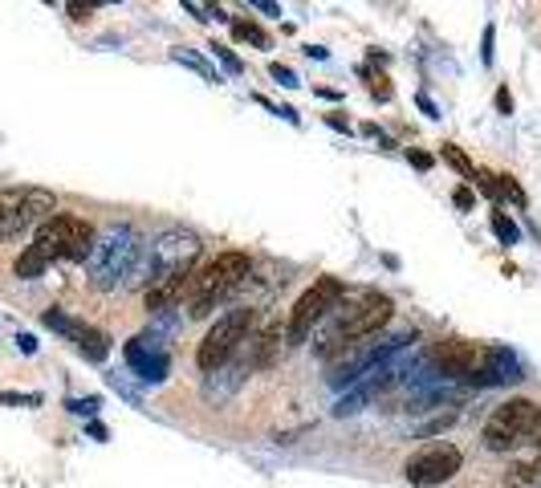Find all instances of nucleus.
<instances>
[{
	"label": "nucleus",
	"instance_id": "nucleus-1",
	"mask_svg": "<svg viewBox=\"0 0 541 488\" xmlns=\"http://www.w3.org/2000/svg\"><path fill=\"white\" fill-rule=\"evenodd\" d=\"M143 232L135 224H110L94 236V249L86 257V277L98 293H110L118 285H131L143 265Z\"/></svg>",
	"mask_w": 541,
	"mask_h": 488
},
{
	"label": "nucleus",
	"instance_id": "nucleus-2",
	"mask_svg": "<svg viewBox=\"0 0 541 488\" xmlns=\"http://www.w3.org/2000/svg\"><path fill=\"white\" fill-rule=\"evenodd\" d=\"M200 253H204V240L192 228H167L147 244L135 281H143V289H151V285H163L171 277H188L192 265L200 261Z\"/></svg>",
	"mask_w": 541,
	"mask_h": 488
},
{
	"label": "nucleus",
	"instance_id": "nucleus-3",
	"mask_svg": "<svg viewBox=\"0 0 541 488\" xmlns=\"http://www.w3.org/2000/svg\"><path fill=\"white\" fill-rule=\"evenodd\" d=\"M391 310H395V305H391L387 293H363L354 305H342V301H338L334 326H330V334L322 338L318 354H322V358H334L338 350H350V346H358L363 338L379 334V330L391 322Z\"/></svg>",
	"mask_w": 541,
	"mask_h": 488
},
{
	"label": "nucleus",
	"instance_id": "nucleus-4",
	"mask_svg": "<svg viewBox=\"0 0 541 488\" xmlns=\"http://www.w3.org/2000/svg\"><path fill=\"white\" fill-rule=\"evenodd\" d=\"M253 273V261L245 253H220L212 265L192 273V318H208L216 310V301H224L232 289H240Z\"/></svg>",
	"mask_w": 541,
	"mask_h": 488
},
{
	"label": "nucleus",
	"instance_id": "nucleus-5",
	"mask_svg": "<svg viewBox=\"0 0 541 488\" xmlns=\"http://www.w3.org/2000/svg\"><path fill=\"white\" fill-rule=\"evenodd\" d=\"M257 330V310H228L212 322V330L204 334L200 350H196V366L204 375H216L220 366H228L236 358V350L245 346Z\"/></svg>",
	"mask_w": 541,
	"mask_h": 488
},
{
	"label": "nucleus",
	"instance_id": "nucleus-6",
	"mask_svg": "<svg viewBox=\"0 0 541 488\" xmlns=\"http://www.w3.org/2000/svg\"><path fill=\"white\" fill-rule=\"evenodd\" d=\"M541 436V407L533 399H509L501 403L489 423H485V432H480V440H485L489 452H513L529 440Z\"/></svg>",
	"mask_w": 541,
	"mask_h": 488
},
{
	"label": "nucleus",
	"instance_id": "nucleus-7",
	"mask_svg": "<svg viewBox=\"0 0 541 488\" xmlns=\"http://www.w3.org/2000/svg\"><path fill=\"white\" fill-rule=\"evenodd\" d=\"M94 236H98V232H94L82 216L53 212V216L37 228L33 249H37L45 261H86L90 249H94Z\"/></svg>",
	"mask_w": 541,
	"mask_h": 488
},
{
	"label": "nucleus",
	"instance_id": "nucleus-8",
	"mask_svg": "<svg viewBox=\"0 0 541 488\" xmlns=\"http://www.w3.org/2000/svg\"><path fill=\"white\" fill-rule=\"evenodd\" d=\"M342 297H346V285L338 277H318L302 297L293 301L289 322H285V346H302L314 334V326L338 310Z\"/></svg>",
	"mask_w": 541,
	"mask_h": 488
},
{
	"label": "nucleus",
	"instance_id": "nucleus-9",
	"mask_svg": "<svg viewBox=\"0 0 541 488\" xmlns=\"http://www.w3.org/2000/svg\"><path fill=\"white\" fill-rule=\"evenodd\" d=\"M57 212L53 192L45 188H5L0 192V240H13L29 228H41Z\"/></svg>",
	"mask_w": 541,
	"mask_h": 488
},
{
	"label": "nucleus",
	"instance_id": "nucleus-10",
	"mask_svg": "<svg viewBox=\"0 0 541 488\" xmlns=\"http://www.w3.org/2000/svg\"><path fill=\"white\" fill-rule=\"evenodd\" d=\"M460 464H464V456L456 444H428L424 452H415L403 464V476L415 488H436V484H448L460 472Z\"/></svg>",
	"mask_w": 541,
	"mask_h": 488
},
{
	"label": "nucleus",
	"instance_id": "nucleus-11",
	"mask_svg": "<svg viewBox=\"0 0 541 488\" xmlns=\"http://www.w3.org/2000/svg\"><path fill=\"white\" fill-rule=\"evenodd\" d=\"M123 358H127V366H131V375L139 379V383H151V387H159L167 375H171V354L167 350H155V346H147L139 334L123 346Z\"/></svg>",
	"mask_w": 541,
	"mask_h": 488
},
{
	"label": "nucleus",
	"instance_id": "nucleus-12",
	"mask_svg": "<svg viewBox=\"0 0 541 488\" xmlns=\"http://www.w3.org/2000/svg\"><path fill=\"white\" fill-rule=\"evenodd\" d=\"M245 379H249V362L245 358H240V362H228V366H220V371L216 375H208L204 379V387H200V395L208 399V403H228L240 387H245Z\"/></svg>",
	"mask_w": 541,
	"mask_h": 488
},
{
	"label": "nucleus",
	"instance_id": "nucleus-13",
	"mask_svg": "<svg viewBox=\"0 0 541 488\" xmlns=\"http://www.w3.org/2000/svg\"><path fill=\"white\" fill-rule=\"evenodd\" d=\"M281 338H285V330H281L277 322L265 326V330H253V338L245 342V362H249V371H261V366L273 362V354L281 350Z\"/></svg>",
	"mask_w": 541,
	"mask_h": 488
},
{
	"label": "nucleus",
	"instance_id": "nucleus-14",
	"mask_svg": "<svg viewBox=\"0 0 541 488\" xmlns=\"http://www.w3.org/2000/svg\"><path fill=\"white\" fill-rule=\"evenodd\" d=\"M70 342H74V346H78V354H82V358H90V362H102V358L110 354V338H106L102 330L86 326V322H82V330H78Z\"/></svg>",
	"mask_w": 541,
	"mask_h": 488
},
{
	"label": "nucleus",
	"instance_id": "nucleus-15",
	"mask_svg": "<svg viewBox=\"0 0 541 488\" xmlns=\"http://www.w3.org/2000/svg\"><path fill=\"white\" fill-rule=\"evenodd\" d=\"M232 37L245 41V45H257V49H269V33L257 21H245V17H232Z\"/></svg>",
	"mask_w": 541,
	"mask_h": 488
},
{
	"label": "nucleus",
	"instance_id": "nucleus-16",
	"mask_svg": "<svg viewBox=\"0 0 541 488\" xmlns=\"http://www.w3.org/2000/svg\"><path fill=\"white\" fill-rule=\"evenodd\" d=\"M45 269H49V261H45V257L33 249V244H29V249H25L17 261H13V273H17L21 281H33V277H41Z\"/></svg>",
	"mask_w": 541,
	"mask_h": 488
},
{
	"label": "nucleus",
	"instance_id": "nucleus-17",
	"mask_svg": "<svg viewBox=\"0 0 541 488\" xmlns=\"http://www.w3.org/2000/svg\"><path fill=\"white\" fill-rule=\"evenodd\" d=\"M489 228H493V236L501 240V244H509V249H513V244H521V228L513 224V216H505L501 208L497 212H489Z\"/></svg>",
	"mask_w": 541,
	"mask_h": 488
},
{
	"label": "nucleus",
	"instance_id": "nucleus-18",
	"mask_svg": "<svg viewBox=\"0 0 541 488\" xmlns=\"http://www.w3.org/2000/svg\"><path fill=\"white\" fill-rule=\"evenodd\" d=\"M171 61H179V66L196 70V74H200V78H208V82H220V78H216V70L208 66V61H204L200 53H192V49H171Z\"/></svg>",
	"mask_w": 541,
	"mask_h": 488
},
{
	"label": "nucleus",
	"instance_id": "nucleus-19",
	"mask_svg": "<svg viewBox=\"0 0 541 488\" xmlns=\"http://www.w3.org/2000/svg\"><path fill=\"white\" fill-rule=\"evenodd\" d=\"M440 155H444V163H452V167H456V171H460L468 183L476 179V163H472V159H468V155H464L456 143H444V147H440Z\"/></svg>",
	"mask_w": 541,
	"mask_h": 488
},
{
	"label": "nucleus",
	"instance_id": "nucleus-20",
	"mask_svg": "<svg viewBox=\"0 0 541 488\" xmlns=\"http://www.w3.org/2000/svg\"><path fill=\"white\" fill-rule=\"evenodd\" d=\"M49 330H57V334H66V338H74L78 330H82V322L78 318H70V314H62V310H45V318H41Z\"/></svg>",
	"mask_w": 541,
	"mask_h": 488
},
{
	"label": "nucleus",
	"instance_id": "nucleus-21",
	"mask_svg": "<svg viewBox=\"0 0 541 488\" xmlns=\"http://www.w3.org/2000/svg\"><path fill=\"white\" fill-rule=\"evenodd\" d=\"M472 183H476V188H480V192H485V196H489L493 204H501V200H505V196H501V183H497V175H493V171H485V167H476V179H472Z\"/></svg>",
	"mask_w": 541,
	"mask_h": 488
},
{
	"label": "nucleus",
	"instance_id": "nucleus-22",
	"mask_svg": "<svg viewBox=\"0 0 541 488\" xmlns=\"http://www.w3.org/2000/svg\"><path fill=\"white\" fill-rule=\"evenodd\" d=\"M110 387H114L118 395H123V399H127L131 407H143V395H139V387H131V383H127L123 375H110Z\"/></svg>",
	"mask_w": 541,
	"mask_h": 488
},
{
	"label": "nucleus",
	"instance_id": "nucleus-23",
	"mask_svg": "<svg viewBox=\"0 0 541 488\" xmlns=\"http://www.w3.org/2000/svg\"><path fill=\"white\" fill-rule=\"evenodd\" d=\"M497 183H501V196H505V200H513V204H525V192H521V183H517L513 175H497Z\"/></svg>",
	"mask_w": 541,
	"mask_h": 488
},
{
	"label": "nucleus",
	"instance_id": "nucleus-24",
	"mask_svg": "<svg viewBox=\"0 0 541 488\" xmlns=\"http://www.w3.org/2000/svg\"><path fill=\"white\" fill-rule=\"evenodd\" d=\"M212 53L224 61V70H228V74H240V70H245V61H240V57H236L228 45H212Z\"/></svg>",
	"mask_w": 541,
	"mask_h": 488
},
{
	"label": "nucleus",
	"instance_id": "nucleus-25",
	"mask_svg": "<svg viewBox=\"0 0 541 488\" xmlns=\"http://www.w3.org/2000/svg\"><path fill=\"white\" fill-rule=\"evenodd\" d=\"M269 74H273V78H277L285 90H297V86H302V82H297V74H293L289 66H281V61H273V66H269Z\"/></svg>",
	"mask_w": 541,
	"mask_h": 488
},
{
	"label": "nucleus",
	"instance_id": "nucleus-26",
	"mask_svg": "<svg viewBox=\"0 0 541 488\" xmlns=\"http://www.w3.org/2000/svg\"><path fill=\"white\" fill-rule=\"evenodd\" d=\"M66 407H70L74 415H98V407H102V399H98V395H90V399H70Z\"/></svg>",
	"mask_w": 541,
	"mask_h": 488
},
{
	"label": "nucleus",
	"instance_id": "nucleus-27",
	"mask_svg": "<svg viewBox=\"0 0 541 488\" xmlns=\"http://www.w3.org/2000/svg\"><path fill=\"white\" fill-rule=\"evenodd\" d=\"M493 37H497V29L485 25V37H480V61H485V66H493Z\"/></svg>",
	"mask_w": 541,
	"mask_h": 488
},
{
	"label": "nucleus",
	"instance_id": "nucleus-28",
	"mask_svg": "<svg viewBox=\"0 0 541 488\" xmlns=\"http://www.w3.org/2000/svg\"><path fill=\"white\" fill-rule=\"evenodd\" d=\"M371 94H375L379 102H391V82H387L383 74H371Z\"/></svg>",
	"mask_w": 541,
	"mask_h": 488
},
{
	"label": "nucleus",
	"instance_id": "nucleus-29",
	"mask_svg": "<svg viewBox=\"0 0 541 488\" xmlns=\"http://www.w3.org/2000/svg\"><path fill=\"white\" fill-rule=\"evenodd\" d=\"M452 204H456L460 212H468V208L476 204V196H472V188H456V192H452Z\"/></svg>",
	"mask_w": 541,
	"mask_h": 488
},
{
	"label": "nucleus",
	"instance_id": "nucleus-30",
	"mask_svg": "<svg viewBox=\"0 0 541 488\" xmlns=\"http://www.w3.org/2000/svg\"><path fill=\"white\" fill-rule=\"evenodd\" d=\"M407 159H411V167H419V171L432 167V155H428V151H407Z\"/></svg>",
	"mask_w": 541,
	"mask_h": 488
},
{
	"label": "nucleus",
	"instance_id": "nucleus-31",
	"mask_svg": "<svg viewBox=\"0 0 541 488\" xmlns=\"http://www.w3.org/2000/svg\"><path fill=\"white\" fill-rule=\"evenodd\" d=\"M497 110H501V114H513V94H509L505 86L497 90Z\"/></svg>",
	"mask_w": 541,
	"mask_h": 488
},
{
	"label": "nucleus",
	"instance_id": "nucleus-32",
	"mask_svg": "<svg viewBox=\"0 0 541 488\" xmlns=\"http://www.w3.org/2000/svg\"><path fill=\"white\" fill-rule=\"evenodd\" d=\"M0 403H41V395H0Z\"/></svg>",
	"mask_w": 541,
	"mask_h": 488
},
{
	"label": "nucleus",
	"instance_id": "nucleus-33",
	"mask_svg": "<svg viewBox=\"0 0 541 488\" xmlns=\"http://www.w3.org/2000/svg\"><path fill=\"white\" fill-rule=\"evenodd\" d=\"M415 102H419V110H424V114H428V118H440V114H436V102H432V98H428V94H419V98H415Z\"/></svg>",
	"mask_w": 541,
	"mask_h": 488
},
{
	"label": "nucleus",
	"instance_id": "nucleus-34",
	"mask_svg": "<svg viewBox=\"0 0 541 488\" xmlns=\"http://www.w3.org/2000/svg\"><path fill=\"white\" fill-rule=\"evenodd\" d=\"M17 342H21V350H25V354H33V350H37V338H33V334H21Z\"/></svg>",
	"mask_w": 541,
	"mask_h": 488
},
{
	"label": "nucleus",
	"instance_id": "nucleus-35",
	"mask_svg": "<svg viewBox=\"0 0 541 488\" xmlns=\"http://www.w3.org/2000/svg\"><path fill=\"white\" fill-rule=\"evenodd\" d=\"M253 9H261V13H269V17H281V9H277V5H269V0H257Z\"/></svg>",
	"mask_w": 541,
	"mask_h": 488
},
{
	"label": "nucleus",
	"instance_id": "nucleus-36",
	"mask_svg": "<svg viewBox=\"0 0 541 488\" xmlns=\"http://www.w3.org/2000/svg\"><path fill=\"white\" fill-rule=\"evenodd\" d=\"M326 122H330V127H334V131H350V127H346V118H342V114H330Z\"/></svg>",
	"mask_w": 541,
	"mask_h": 488
},
{
	"label": "nucleus",
	"instance_id": "nucleus-37",
	"mask_svg": "<svg viewBox=\"0 0 541 488\" xmlns=\"http://www.w3.org/2000/svg\"><path fill=\"white\" fill-rule=\"evenodd\" d=\"M70 17H74V21H86V17H90V9H78V5H70Z\"/></svg>",
	"mask_w": 541,
	"mask_h": 488
},
{
	"label": "nucleus",
	"instance_id": "nucleus-38",
	"mask_svg": "<svg viewBox=\"0 0 541 488\" xmlns=\"http://www.w3.org/2000/svg\"><path fill=\"white\" fill-rule=\"evenodd\" d=\"M537 444H541V440H537Z\"/></svg>",
	"mask_w": 541,
	"mask_h": 488
}]
</instances>
